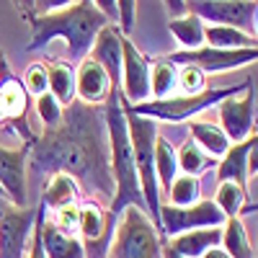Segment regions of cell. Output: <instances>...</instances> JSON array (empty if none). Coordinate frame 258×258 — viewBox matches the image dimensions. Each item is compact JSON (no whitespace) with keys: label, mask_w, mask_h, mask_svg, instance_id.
Returning a JSON list of instances; mask_svg holds the SVG:
<instances>
[{"label":"cell","mask_w":258,"mask_h":258,"mask_svg":"<svg viewBox=\"0 0 258 258\" xmlns=\"http://www.w3.org/2000/svg\"><path fill=\"white\" fill-rule=\"evenodd\" d=\"M29 150V170H34L36 178L70 173L83 194L106 199L111 204L114 178L103 109L85 106L75 98L64 109L62 124L36 132Z\"/></svg>","instance_id":"1"},{"label":"cell","mask_w":258,"mask_h":258,"mask_svg":"<svg viewBox=\"0 0 258 258\" xmlns=\"http://www.w3.org/2000/svg\"><path fill=\"white\" fill-rule=\"evenodd\" d=\"M24 16L29 18V26H31V39L26 47L29 52L44 49L52 39L59 36L64 39L70 59L75 62H83L91 54V47H93L98 31L109 26V21L101 16V11L91 0H80V3L70 0L64 8L44 13V16H34L24 11Z\"/></svg>","instance_id":"2"},{"label":"cell","mask_w":258,"mask_h":258,"mask_svg":"<svg viewBox=\"0 0 258 258\" xmlns=\"http://www.w3.org/2000/svg\"><path fill=\"white\" fill-rule=\"evenodd\" d=\"M103 119H106V135H109V163H111V178H114V199L106 207V212H109V225L114 232V225L119 222L124 209H129V207L145 209V199L140 191L132 145H129L121 91H116V88L111 91L109 101L103 103Z\"/></svg>","instance_id":"3"},{"label":"cell","mask_w":258,"mask_h":258,"mask_svg":"<svg viewBox=\"0 0 258 258\" xmlns=\"http://www.w3.org/2000/svg\"><path fill=\"white\" fill-rule=\"evenodd\" d=\"M124 103V98H121ZM126 114V129H129V145H132V155L137 165V178H140V191L145 199L147 217L153 220L155 227H160V183L155 173V140H158V124L153 119L137 116L129 106L124 103Z\"/></svg>","instance_id":"4"},{"label":"cell","mask_w":258,"mask_h":258,"mask_svg":"<svg viewBox=\"0 0 258 258\" xmlns=\"http://www.w3.org/2000/svg\"><path fill=\"white\" fill-rule=\"evenodd\" d=\"M245 91V83H235V85H225V88H207L204 93L197 96H173V98H165V101H145L137 106H126L132 109L137 116L145 119H153L158 121H170V124H181V121H191L194 116L204 114L207 109H214L220 106L225 98L230 96H238Z\"/></svg>","instance_id":"5"},{"label":"cell","mask_w":258,"mask_h":258,"mask_svg":"<svg viewBox=\"0 0 258 258\" xmlns=\"http://www.w3.org/2000/svg\"><path fill=\"white\" fill-rule=\"evenodd\" d=\"M109 258H163V238L145 209H124L111 232Z\"/></svg>","instance_id":"6"},{"label":"cell","mask_w":258,"mask_h":258,"mask_svg":"<svg viewBox=\"0 0 258 258\" xmlns=\"http://www.w3.org/2000/svg\"><path fill=\"white\" fill-rule=\"evenodd\" d=\"M227 217L220 212V207L212 199H199L191 207H170L160 204V238L170 240L178 238L191 230H204V227H222Z\"/></svg>","instance_id":"7"},{"label":"cell","mask_w":258,"mask_h":258,"mask_svg":"<svg viewBox=\"0 0 258 258\" xmlns=\"http://www.w3.org/2000/svg\"><path fill=\"white\" fill-rule=\"evenodd\" d=\"M168 59L176 64V68H197L204 75H217V73H230L245 68V64L258 62V47L250 49H214V47H199L191 52H173L168 54Z\"/></svg>","instance_id":"8"},{"label":"cell","mask_w":258,"mask_h":258,"mask_svg":"<svg viewBox=\"0 0 258 258\" xmlns=\"http://www.w3.org/2000/svg\"><path fill=\"white\" fill-rule=\"evenodd\" d=\"M36 209H18L0 199V258H26Z\"/></svg>","instance_id":"9"},{"label":"cell","mask_w":258,"mask_h":258,"mask_svg":"<svg viewBox=\"0 0 258 258\" xmlns=\"http://www.w3.org/2000/svg\"><path fill=\"white\" fill-rule=\"evenodd\" d=\"M220 114V126L227 135L232 145H240L255 135V91H253V80H245V91L238 96H230L217 106Z\"/></svg>","instance_id":"10"},{"label":"cell","mask_w":258,"mask_h":258,"mask_svg":"<svg viewBox=\"0 0 258 258\" xmlns=\"http://www.w3.org/2000/svg\"><path fill=\"white\" fill-rule=\"evenodd\" d=\"M0 109H3L8 124L16 126L18 137L24 140V145H31L36 132H31V126L26 121V114H29V93L24 88L11 68L6 62V54H0Z\"/></svg>","instance_id":"11"},{"label":"cell","mask_w":258,"mask_h":258,"mask_svg":"<svg viewBox=\"0 0 258 258\" xmlns=\"http://www.w3.org/2000/svg\"><path fill=\"white\" fill-rule=\"evenodd\" d=\"M29 145H0V188L6 194V202L18 209H26L29 202Z\"/></svg>","instance_id":"12"},{"label":"cell","mask_w":258,"mask_h":258,"mask_svg":"<svg viewBox=\"0 0 258 258\" xmlns=\"http://www.w3.org/2000/svg\"><path fill=\"white\" fill-rule=\"evenodd\" d=\"M255 6L258 3H248V0H191L188 13H194L202 24L232 26L248 34V29H253Z\"/></svg>","instance_id":"13"},{"label":"cell","mask_w":258,"mask_h":258,"mask_svg":"<svg viewBox=\"0 0 258 258\" xmlns=\"http://www.w3.org/2000/svg\"><path fill=\"white\" fill-rule=\"evenodd\" d=\"M124 70H121V98L129 106L150 101V59L132 44V39L121 41Z\"/></svg>","instance_id":"14"},{"label":"cell","mask_w":258,"mask_h":258,"mask_svg":"<svg viewBox=\"0 0 258 258\" xmlns=\"http://www.w3.org/2000/svg\"><path fill=\"white\" fill-rule=\"evenodd\" d=\"M111 91H114V85H111V78L106 75V70L98 62H93L91 57H85L75 70V96H78V101L85 103V106H103L109 101Z\"/></svg>","instance_id":"15"},{"label":"cell","mask_w":258,"mask_h":258,"mask_svg":"<svg viewBox=\"0 0 258 258\" xmlns=\"http://www.w3.org/2000/svg\"><path fill=\"white\" fill-rule=\"evenodd\" d=\"M124 36L119 34L116 26H106L98 31L93 47H91V59L98 62L101 68L106 70V75L111 78V85L116 91H121V70H124V49H121Z\"/></svg>","instance_id":"16"},{"label":"cell","mask_w":258,"mask_h":258,"mask_svg":"<svg viewBox=\"0 0 258 258\" xmlns=\"http://www.w3.org/2000/svg\"><path fill=\"white\" fill-rule=\"evenodd\" d=\"M170 250H176L183 258H202L207 250L222 245V227H204V230H191L178 238L165 240Z\"/></svg>","instance_id":"17"},{"label":"cell","mask_w":258,"mask_h":258,"mask_svg":"<svg viewBox=\"0 0 258 258\" xmlns=\"http://www.w3.org/2000/svg\"><path fill=\"white\" fill-rule=\"evenodd\" d=\"M80 186L78 181L70 176V173H52L47 181H44V191H41V204H44L47 214L49 212H59L64 207H73L78 204V197H80Z\"/></svg>","instance_id":"18"},{"label":"cell","mask_w":258,"mask_h":258,"mask_svg":"<svg viewBox=\"0 0 258 258\" xmlns=\"http://www.w3.org/2000/svg\"><path fill=\"white\" fill-rule=\"evenodd\" d=\"M188 140L197 142L199 150H204V153L209 158H217L222 160L227 155V150L232 147V142L227 140V135L222 132V126L220 124H214V121H204V119H191L188 124Z\"/></svg>","instance_id":"19"},{"label":"cell","mask_w":258,"mask_h":258,"mask_svg":"<svg viewBox=\"0 0 258 258\" xmlns=\"http://www.w3.org/2000/svg\"><path fill=\"white\" fill-rule=\"evenodd\" d=\"M41 248H44L47 258H85L83 240L78 235L59 232L49 222V217H44V222H41Z\"/></svg>","instance_id":"20"},{"label":"cell","mask_w":258,"mask_h":258,"mask_svg":"<svg viewBox=\"0 0 258 258\" xmlns=\"http://www.w3.org/2000/svg\"><path fill=\"white\" fill-rule=\"evenodd\" d=\"M248 158H250V140L232 145L227 150V155L217 163V181H230L238 183L240 188H248Z\"/></svg>","instance_id":"21"},{"label":"cell","mask_w":258,"mask_h":258,"mask_svg":"<svg viewBox=\"0 0 258 258\" xmlns=\"http://www.w3.org/2000/svg\"><path fill=\"white\" fill-rule=\"evenodd\" d=\"M178 96V68L168 57L150 62V101Z\"/></svg>","instance_id":"22"},{"label":"cell","mask_w":258,"mask_h":258,"mask_svg":"<svg viewBox=\"0 0 258 258\" xmlns=\"http://www.w3.org/2000/svg\"><path fill=\"white\" fill-rule=\"evenodd\" d=\"M204 47L214 49H250L258 47V39L253 34H245L232 26H214L204 24Z\"/></svg>","instance_id":"23"},{"label":"cell","mask_w":258,"mask_h":258,"mask_svg":"<svg viewBox=\"0 0 258 258\" xmlns=\"http://www.w3.org/2000/svg\"><path fill=\"white\" fill-rule=\"evenodd\" d=\"M47 73H49V93L59 101L62 109L78 98L75 96V68L64 59H54L52 64H47Z\"/></svg>","instance_id":"24"},{"label":"cell","mask_w":258,"mask_h":258,"mask_svg":"<svg viewBox=\"0 0 258 258\" xmlns=\"http://www.w3.org/2000/svg\"><path fill=\"white\" fill-rule=\"evenodd\" d=\"M222 245L230 258H255L253 243L248 238V230L240 222V217H232L222 225Z\"/></svg>","instance_id":"25"},{"label":"cell","mask_w":258,"mask_h":258,"mask_svg":"<svg viewBox=\"0 0 258 258\" xmlns=\"http://www.w3.org/2000/svg\"><path fill=\"white\" fill-rule=\"evenodd\" d=\"M155 173H158V183L163 191L170 188V183L176 181V176L181 173L178 170V153L176 147L170 145L165 137L158 135L155 140Z\"/></svg>","instance_id":"26"},{"label":"cell","mask_w":258,"mask_h":258,"mask_svg":"<svg viewBox=\"0 0 258 258\" xmlns=\"http://www.w3.org/2000/svg\"><path fill=\"white\" fill-rule=\"evenodd\" d=\"M168 29H170V34H173V39L181 44L183 52H191V49L204 47V24H202V21L194 16V13L170 21Z\"/></svg>","instance_id":"27"},{"label":"cell","mask_w":258,"mask_h":258,"mask_svg":"<svg viewBox=\"0 0 258 258\" xmlns=\"http://www.w3.org/2000/svg\"><path fill=\"white\" fill-rule=\"evenodd\" d=\"M176 153H178V168L183 170L186 176H197V178L204 176L209 168H214L220 163L217 158H209L204 150H199L194 140H186L181 145V150H176Z\"/></svg>","instance_id":"28"},{"label":"cell","mask_w":258,"mask_h":258,"mask_svg":"<svg viewBox=\"0 0 258 258\" xmlns=\"http://www.w3.org/2000/svg\"><path fill=\"white\" fill-rule=\"evenodd\" d=\"M199 197H202V181L197 176L178 173L176 181L168 188V204L170 207H191L199 202Z\"/></svg>","instance_id":"29"},{"label":"cell","mask_w":258,"mask_h":258,"mask_svg":"<svg viewBox=\"0 0 258 258\" xmlns=\"http://www.w3.org/2000/svg\"><path fill=\"white\" fill-rule=\"evenodd\" d=\"M245 199H248V188H240L238 183L222 181L217 186V197H214V204L220 207V212L227 220L238 217V214L245 209Z\"/></svg>","instance_id":"30"},{"label":"cell","mask_w":258,"mask_h":258,"mask_svg":"<svg viewBox=\"0 0 258 258\" xmlns=\"http://www.w3.org/2000/svg\"><path fill=\"white\" fill-rule=\"evenodd\" d=\"M34 109H36V116L41 121V129H54V126L62 124L64 109L59 106V101L52 93H44V96L34 98Z\"/></svg>","instance_id":"31"},{"label":"cell","mask_w":258,"mask_h":258,"mask_svg":"<svg viewBox=\"0 0 258 258\" xmlns=\"http://www.w3.org/2000/svg\"><path fill=\"white\" fill-rule=\"evenodd\" d=\"M21 83H24V88L31 98H39L49 93V73H47V64L44 62H31L24 78H21Z\"/></svg>","instance_id":"32"},{"label":"cell","mask_w":258,"mask_h":258,"mask_svg":"<svg viewBox=\"0 0 258 258\" xmlns=\"http://www.w3.org/2000/svg\"><path fill=\"white\" fill-rule=\"evenodd\" d=\"M207 91V75L197 68H178V96H197Z\"/></svg>","instance_id":"33"},{"label":"cell","mask_w":258,"mask_h":258,"mask_svg":"<svg viewBox=\"0 0 258 258\" xmlns=\"http://www.w3.org/2000/svg\"><path fill=\"white\" fill-rule=\"evenodd\" d=\"M49 217V214H47ZM78 217H80V204H73V207H64L59 212H54V217L49 220L59 232H68V235H75L78 232Z\"/></svg>","instance_id":"34"},{"label":"cell","mask_w":258,"mask_h":258,"mask_svg":"<svg viewBox=\"0 0 258 258\" xmlns=\"http://www.w3.org/2000/svg\"><path fill=\"white\" fill-rule=\"evenodd\" d=\"M116 8H119V18H116V24L121 26V29H119V34H121L124 39H129V34H132V29H135L137 3H132V0H119Z\"/></svg>","instance_id":"35"},{"label":"cell","mask_w":258,"mask_h":258,"mask_svg":"<svg viewBox=\"0 0 258 258\" xmlns=\"http://www.w3.org/2000/svg\"><path fill=\"white\" fill-rule=\"evenodd\" d=\"M165 11H168L170 21H176V18L188 16V3L186 0H170V3H165Z\"/></svg>","instance_id":"36"},{"label":"cell","mask_w":258,"mask_h":258,"mask_svg":"<svg viewBox=\"0 0 258 258\" xmlns=\"http://www.w3.org/2000/svg\"><path fill=\"white\" fill-rule=\"evenodd\" d=\"M248 176H258V132L250 137V158H248Z\"/></svg>","instance_id":"37"},{"label":"cell","mask_w":258,"mask_h":258,"mask_svg":"<svg viewBox=\"0 0 258 258\" xmlns=\"http://www.w3.org/2000/svg\"><path fill=\"white\" fill-rule=\"evenodd\" d=\"M202 258H230L227 253H225V248L222 245H217V248H212V250H207Z\"/></svg>","instance_id":"38"},{"label":"cell","mask_w":258,"mask_h":258,"mask_svg":"<svg viewBox=\"0 0 258 258\" xmlns=\"http://www.w3.org/2000/svg\"><path fill=\"white\" fill-rule=\"evenodd\" d=\"M163 258H183V255H178L176 250H170V248L165 245V240H163Z\"/></svg>","instance_id":"39"},{"label":"cell","mask_w":258,"mask_h":258,"mask_svg":"<svg viewBox=\"0 0 258 258\" xmlns=\"http://www.w3.org/2000/svg\"><path fill=\"white\" fill-rule=\"evenodd\" d=\"M253 31H255V39H258V6H255V13H253Z\"/></svg>","instance_id":"40"},{"label":"cell","mask_w":258,"mask_h":258,"mask_svg":"<svg viewBox=\"0 0 258 258\" xmlns=\"http://www.w3.org/2000/svg\"><path fill=\"white\" fill-rule=\"evenodd\" d=\"M3 124H8V119H6V114H3V109H0V126Z\"/></svg>","instance_id":"41"},{"label":"cell","mask_w":258,"mask_h":258,"mask_svg":"<svg viewBox=\"0 0 258 258\" xmlns=\"http://www.w3.org/2000/svg\"><path fill=\"white\" fill-rule=\"evenodd\" d=\"M0 199H6V194H3V188H0Z\"/></svg>","instance_id":"42"},{"label":"cell","mask_w":258,"mask_h":258,"mask_svg":"<svg viewBox=\"0 0 258 258\" xmlns=\"http://www.w3.org/2000/svg\"><path fill=\"white\" fill-rule=\"evenodd\" d=\"M255 258H258V255H255Z\"/></svg>","instance_id":"43"}]
</instances>
